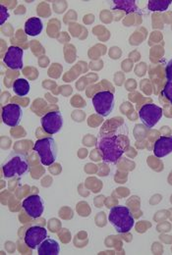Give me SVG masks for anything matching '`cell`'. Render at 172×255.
Returning <instances> with one entry per match:
<instances>
[{"instance_id":"5bb4252c","label":"cell","mask_w":172,"mask_h":255,"mask_svg":"<svg viewBox=\"0 0 172 255\" xmlns=\"http://www.w3.org/2000/svg\"><path fill=\"white\" fill-rule=\"evenodd\" d=\"M43 30V24L39 18L33 17L25 24V32L30 36H36Z\"/></svg>"},{"instance_id":"277c9868","label":"cell","mask_w":172,"mask_h":255,"mask_svg":"<svg viewBox=\"0 0 172 255\" xmlns=\"http://www.w3.org/2000/svg\"><path fill=\"white\" fill-rule=\"evenodd\" d=\"M34 150L38 154L41 164L44 166H50L57 159V144L52 137L37 139L34 143Z\"/></svg>"},{"instance_id":"8992f818","label":"cell","mask_w":172,"mask_h":255,"mask_svg":"<svg viewBox=\"0 0 172 255\" xmlns=\"http://www.w3.org/2000/svg\"><path fill=\"white\" fill-rule=\"evenodd\" d=\"M139 117L146 127H155L163 117V109L153 103L145 104L139 111Z\"/></svg>"},{"instance_id":"d6986e66","label":"cell","mask_w":172,"mask_h":255,"mask_svg":"<svg viewBox=\"0 0 172 255\" xmlns=\"http://www.w3.org/2000/svg\"><path fill=\"white\" fill-rule=\"evenodd\" d=\"M9 18V12L4 5H0V25H3L4 22Z\"/></svg>"},{"instance_id":"ffe728a7","label":"cell","mask_w":172,"mask_h":255,"mask_svg":"<svg viewBox=\"0 0 172 255\" xmlns=\"http://www.w3.org/2000/svg\"><path fill=\"white\" fill-rule=\"evenodd\" d=\"M166 73H167V79H168L169 81L172 82V59L168 63V65H167Z\"/></svg>"},{"instance_id":"6da1fadb","label":"cell","mask_w":172,"mask_h":255,"mask_svg":"<svg viewBox=\"0 0 172 255\" xmlns=\"http://www.w3.org/2000/svg\"><path fill=\"white\" fill-rule=\"evenodd\" d=\"M98 144L103 161L106 163H116L124 153V144L118 134L103 135Z\"/></svg>"},{"instance_id":"ba28073f","label":"cell","mask_w":172,"mask_h":255,"mask_svg":"<svg viewBox=\"0 0 172 255\" xmlns=\"http://www.w3.org/2000/svg\"><path fill=\"white\" fill-rule=\"evenodd\" d=\"M22 207L31 218L36 219L39 218L44 211V201L39 195L33 194L23 200Z\"/></svg>"},{"instance_id":"30bf717a","label":"cell","mask_w":172,"mask_h":255,"mask_svg":"<svg viewBox=\"0 0 172 255\" xmlns=\"http://www.w3.org/2000/svg\"><path fill=\"white\" fill-rule=\"evenodd\" d=\"M45 239H47V231L39 226L29 228L25 234V243L32 250H36Z\"/></svg>"},{"instance_id":"4fadbf2b","label":"cell","mask_w":172,"mask_h":255,"mask_svg":"<svg viewBox=\"0 0 172 255\" xmlns=\"http://www.w3.org/2000/svg\"><path fill=\"white\" fill-rule=\"evenodd\" d=\"M59 253V244L52 239H45L37 248V254L39 255H58Z\"/></svg>"},{"instance_id":"7a4b0ae2","label":"cell","mask_w":172,"mask_h":255,"mask_svg":"<svg viewBox=\"0 0 172 255\" xmlns=\"http://www.w3.org/2000/svg\"><path fill=\"white\" fill-rule=\"evenodd\" d=\"M108 220L114 227L117 233L125 234L128 233L135 224L134 217L130 209L126 206H115L110 209Z\"/></svg>"},{"instance_id":"52a82bcc","label":"cell","mask_w":172,"mask_h":255,"mask_svg":"<svg viewBox=\"0 0 172 255\" xmlns=\"http://www.w3.org/2000/svg\"><path fill=\"white\" fill-rule=\"evenodd\" d=\"M23 111L20 105L15 103H9L2 108V121L9 127H16L20 124Z\"/></svg>"},{"instance_id":"8fae6325","label":"cell","mask_w":172,"mask_h":255,"mask_svg":"<svg viewBox=\"0 0 172 255\" xmlns=\"http://www.w3.org/2000/svg\"><path fill=\"white\" fill-rule=\"evenodd\" d=\"M24 50L18 46H10L4 56V63L12 70H21L24 67Z\"/></svg>"},{"instance_id":"9a60e30c","label":"cell","mask_w":172,"mask_h":255,"mask_svg":"<svg viewBox=\"0 0 172 255\" xmlns=\"http://www.w3.org/2000/svg\"><path fill=\"white\" fill-rule=\"evenodd\" d=\"M13 92L18 96H27L30 92V84L25 79H18L13 83Z\"/></svg>"},{"instance_id":"7c38bea8","label":"cell","mask_w":172,"mask_h":255,"mask_svg":"<svg viewBox=\"0 0 172 255\" xmlns=\"http://www.w3.org/2000/svg\"><path fill=\"white\" fill-rule=\"evenodd\" d=\"M172 152V136H161L154 144V154L163 158Z\"/></svg>"},{"instance_id":"3957f363","label":"cell","mask_w":172,"mask_h":255,"mask_svg":"<svg viewBox=\"0 0 172 255\" xmlns=\"http://www.w3.org/2000/svg\"><path fill=\"white\" fill-rule=\"evenodd\" d=\"M30 164L27 156L23 153L12 152L2 166L3 175L7 179L21 177L29 171Z\"/></svg>"},{"instance_id":"5b68a950","label":"cell","mask_w":172,"mask_h":255,"mask_svg":"<svg viewBox=\"0 0 172 255\" xmlns=\"http://www.w3.org/2000/svg\"><path fill=\"white\" fill-rule=\"evenodd\" d=\"M93 105L99 115L107 117L114 108V95L108 91L97 93L93 97Z\"/></svg>"},{"instance_id":"9c48e42d","label":"cell","mask_w":172,"mask_h":255,"mask_svg":"<svg viewBox=\"0 0 172 255\" xmlns=\"http://www.w3.org/2000/svg\"><path fill=\"white\" fill-rule=\"evenodd\" d=\"M63 126V117L59 111H50L41 118V127L48 133H57Z\"/></svg>"},{"instance_id":"2e32d148","label":"cell","mask_w":172,"mask_h":255,"mask_svg":"<svg viewBox=\"0 0 172 255\" xmlns=\"http://www.w3.org/2000/svg\"><path fill=\"white\" fill-rule=\"evenodd\" d=\"M113 4L115 5L113 9H121L124 10L126 13H132L138 11L136 3L133 0H114Z\"/></svg>"},{"instance_id":"e0dca14e","label":"cell","mask_w":172,"mask_h":255,"mask_svg":"<svg viewBox=\"0 0 172 255\" xmlns=\"http://www.w3.org/2000/svg\"><path fill=\"white\" fill-rule=\"evenodd\" d=\"M172 2V0H150L148 3V8L151 11L163 12L168 10Z\"/></svg>"},{"instance_id":"ac0fdd59","label":"cell","mask_w":172,"mask_h":255,"mask_svg":"<svg viewBox=\"0 0 172 255\" xmlns=\"http://www.w3.org/2000/svg\"><path fill=\"white\" fill-rule=\"evenodd\" d=\"M163 95L166 96V98L172 104V82L168 81L165 90L163 91Z\"/></svg>"}]
</instances>
